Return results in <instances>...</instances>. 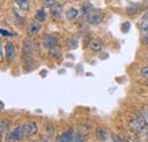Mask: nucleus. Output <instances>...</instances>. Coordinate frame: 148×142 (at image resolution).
Instances as JSON below:
<instances>
[{"label":"nucleus","mask_w":148,"mask_h":142,"mask_svg":"<svg viewBox=\"0 0 148 142\" xmlns=\"http://www.w3.org/2000/svg\"><path fill=\"white\" fill-rule=\"evenodd\" d=\"M147 121L143 115H134L129 122V126L133 132H144L147 128Z\"/></svg>","instance_id":"obj_1"},{"label":"nucleus","mask_w":148,"mask_h":142,"mask_svg":"<svg viewBox=\"0 0 148 142\" xmlns=\"http://www.w3.org/2000/svg\"><path fill=\"white\" fill-rule=\"evenodd\" d=\"M103 20V14L100 10H97V9H92L88 13L87 15V22L89 24H92V25H97L99 24L100 22Z\"/></svg>","instance_id":"obj_2"},{"label":"nucleus","mask_w":148,"mask_h":142,"mask_svg":"<svg viewBox=\"0 0 148 142\" xmlns=\"http://www.w3.org/2000/svg\"><path fill=\"white\" fill-rule=\"evenodd\" d=\"M24 137H25V135H24V132H23V127H22V125H21V126L16 127L13 132H10V133L6 137V141L15 142V141H17V140L23 139Z\"/></svg>","instance_id":"obj_3"},{"label":"nucleus","mask_w":148,"mask_h":142,"mask_svg":"<svg viewBox=\"0 0 148 142\" xmlns=\"http://www.w3.org/2000/svg\"><path fill=\"white\" fill-rule=\"evenodd\" d=\"M22 127H23V132H24L25 137L32 135V134L37 133L38 131V127L36 123H25V124L22 125Z\"/></svg>","instance_id":"obj_4"},{"label":"nucleus","mask_w":148,"mask_h":142,"mask_svg":"<svg viewBox=\"0 0 148 142\" xmlns=\"http://www.w3.org/2000/svg\"><path fill=\"white\" fill-rule=\"evenodd\" d=\"M5 55H6V58L9 61L14 60V58H15V48H14L12 42H7L6 43V46H5Z\"/></svg>","instance_id":"obj_5"},{"label":"nucleus","mask_w":148,"mask_h":142,"mask_svg":"<svg viewBox=\"0 0 148 142\" xmlns=\"http://www.w3.org/2000/svg\"><path fill=\"white\" fill-rule=\"evenodd\" d=\"M56 44H57V39H56L55 36H49V34L45 36V38H43V47L45 48H47V49H54Z\"/></svg>","instance_id":"obj_6"},{"label":"nucleus","mask_w":148,"mask_h":142,"mask_svg":"<svg viewBox=\"0 0 148 142\" xmlns=\"http://www.w3.org/2000/svg\"><path fill=\"white\" fill-rule=\"evenodd\" d=\"M62 12H63V7H62L58 2H55V3L50 7V14L53 15V17L58 18L62 15Z\"/></svg>","instance_id":"obj_7"},{"label":"nucleus","mask_w":148,"mask_h":142,"mask_svg":"<svg viewBox=\"0 0 148 142\" xmlns=\"http://www.w3.org/2000/svg\"><path fill=\"white\" fill-rule=\"evenodd\" d=\"M73 140V131L70 130V131H66L65 133H63L62 135L58 137L57 142H72Z\"/></svg>","instance_id":"obj_8"},{"label":"nucleus","mask_w":148,"mask_h":142,"mask_svg":"<svg viewBox=\"0 0 148 142\" xmlns=\"http://www.w3.org/2000/svg\"><path fill=\"white\" fill-rule=\"evenodd\" d=\"M96 137L99 141H105L107 139V130L105 127H98L96 131Z\"/></svg>","instance_id":"obj_9"},{"label":"nucleus","mask_w":148,"mask_h":142,"mask_svg":"<svg viewBox=\"0 0 148 142\" xmlns=\"http://www.w3.org/2000/svg\"><path fill=\"white\" fill-rule=\"evenodd\" d=\"M40 30V24L37 22H32L27 27V34L29 36H36Z\"/></svg>","instance_id":"obj_10"},{"label":"nucleus","mask_w":148,"mask_h":142,"mask_svg":"<svg viewBox=\"0 0 148 142\" xmlns=\"http://www.w3.org/2000/svg\"><path fill=\"white\" fill-rule=\"evenodd\" d=\"M90 48H91V50L93 51H99V50H101V43H100V41H98L97 39H93L90 41Z\"/></svg>","instance_id":"obj_11"},{"label":"nucleus","mask_w":148,"mask_h":142,"mask_svg":"<svg viewBox=\"0 0 148 142\" xmlns=\"http://www.w3.org/2000/svg\"><path fill=\"white\" fill-rule=\"evenodd\" d=\"M77 14H79V12H77L76 9H74V8H70V9L66 12V18H67L69 20H73V19L76 18Z\"/></svg>","instance_id":"obj_12"},{"label":"nucleus","mask_w":148,"mask_h":142,"mask_svg":"<svg viewBox=\"0 0 148 142\" xmlns=\"http://www.w3.org/2000/svg\"><path fill=\"white\" fill-rule=\"evenodd\" d=\"M15 1L22 10H29V8H30L29 0H15Z\"/></svg>","instance_id":"obj_13"},{"label":"nucleus","mask_w":148,"mask_h":142,"mask_svg":"<svg viewBox=\"0 0 148 142\" xmlns=\"http://www.w3.org/2000/svg\"><path fill=\"white\" fill-rule=\"evenodd\" d=\"M36 18L40 22H43L46 19V14H45V10L43 9H39L36 14Z\"/></svg>","instance_id":"obj_14"},{"label":"nucleus","mask_w":148,"mask_h":142,"mask_svg":"<svg viewBox=\"0 0 148 142\" xmlns=\"http://www.w3.org/2000/svg\"><path fill=\"white\" fill-rule=\"evenodd\" d=\"M76 46H77V42H76L74 39H72V38L67 41V47H69L70 49H75V48H76Z\"/></svg>","instance_id":"obj_15"},{"label":"nucleus","mask_w":148,"mask_h":142,"mask_svg":"<svg viewBox=\"0 0 148 142\" xmlns=\"http://www.w3.org/2000/svg\"><path fill=\"white\" fill-rule=\"evenodd\" d=\"M93 8H92V6L89 3V2H87V3H84L83 5V7H82V12L83 13H89L90 10H92Z\"/></svg>","instance_id":"obj_16"},{"label":"nucleus","mask_w":148,"mask_h":142,"mask_svg":"<svg viewBox=\"0 0 148 142\" xmlns=\"http://www.w3.org/2000/svg\"><path fill=\"white\" fill-rule=\"evenodd\" d=\"M130 26H131V24H130L129 22H125L123 25H122V32H124V33H128L130 30Z\"/></svg>","instance_id":"obj_17"},{"label":"nucleus","mask_w":148,"mask_h":142,"mask_svg":"<svg viewBox=\"0 0 148 142\" xmlns=\"http://www.w3.org/2000/svg\"><path fill=\"white\" fill-rule=\"evenodd\" d=\"M140 26H141V30H143L145 33H148V20H143Z\"/></svg>","instance_id":"obj_18"},{"label":"nucleus","mask_w":148,"mask_h":142,"mask_svg":"<svg viewBox=\"0 0 148 142\" xmlns=\"http://www.w3.org/2000/svg\"><path fill=\"white\" fill-rule=\"evenodd\" d=\"M113 142H129V141L125 140V139H121L117 135H113Z\"/></svg>","instance_id":"obj_19"},{"label":"nucleus","mask_w":148,"mask_h":142,"mask_svg":"<svg viewBox=\"0 0 148 142\" xmlns=\"http://www.w3.org/2000/svg\"><path fill=\"white\" fill-rule=\"evenodd\" d=\"M140 74H141L144 77H147V79H148V66L144 67V68H141V71H140Z\"/></svg>","instance_id":"obj_20"},{"label":"nucleus","mask_w":148,"mask_h":142,"mask_svg":"<svg viewBox=\"0 0 148 142\" xmlns=\"http://www.w3.org/2000/svg\"><path fill=\"white\" fill-rule=\"evenodd\" d=\"M0 33H1L2 36H13V34H12L10 32H8V31H6V30H3V29L0 30Z\"/></svg>","instance_id":"obj_21"},{"label":"nucleus","mask_w":148,"mask_h":142,"mask_svg":"<svg viewBox=\"0 0 148 142\" xmlns=\"http://www.w3.org/2000/svg\"><path fill=\"white\" fill-rule=\"evenodd\" d=\"M43 1H45V6H47V7H49V8L56 2L55 0H43Z\"/></svg>","instance_id":"obj_22"},{"label":"nucleus","mask_w":148,"mask_h":142,"mask_svg":"<svg viewBox=\"0 0 148 142\" xmlns=\"http://www.w3.org/2000/svg\"><path fill=\"white\" fill-rule=\"evenodd\" d=\"M72 142H83V139L81 135H75V137H73Z\"/></svg>","instance_id":"obj_23"},{"label":"nucleus","mask_w":148,"mask_h":142,"mask_svg":"<svg viewBox=\"0 0 148 142\" xmlns=\"http://www.w3.org/2000/svg\"><path fill=\"white\" fill-rule=\"evenodd\" d=\"M5 123H6V122H5L3 119H1V134H3V133H5V128L7 130V125L5 126Z\"/></svg>","instance_id":"obj_24"},{"label":"nucleus","mask_w":148,"mask_h":142,"mask_svg":"<svg viewBox=\"0 0 148 142\" xmlns=\"http://www.w3.org/2000/svg\"><path fill=\"white\" fill-rule=\"evenodd\" d=\"M143 116L145 117V119L147 121V123H148V108H146V109L144 110V114H143Z\"/></svg>","instance_id":"obj_25"},{"label":"nucleus","mask_w":148,"mask_h":142,"mask_svg":"<svg viewBox=\"0 0 148 142\" xmlns=\"http://www.w3.org/2000/svg\"><path fill=\"white\" fill-rule=\"evenodd\" d=\"M143 20H148V10L144 14V16H143Z\"/></svg>","instance_id":"obj_26"},{"label":"nucleus","mask_w":148,"mask_h":142,"mask_svg":"<svg viewBox=\"0 0 148 142\" xmlns=\"http://www.w3.org/2000/svg\"><path fill=\"white\" fill-rule=\"evenodd\" d=\"M39 142H51V140H50V139H48V138H45V139H41Z\"/></svg>","instance_id":"obj_27"},{"label":"nucleus","mask_w":148,"mask_h":142,"mask_svg":"<svg viewBox=\"0 0 148 142\" xmlns=\"http://www.w3.org/2000/svg\"><path fill=\"white\" fill-rule=\"evenodd\" d=\"M0 105H1V109H3V107H5V105H3V102H2V101H1V104H0Z\"/></svg>","instance_id":"obj_28"},{"label":"nucleus","mask_w":148,"mask_h":142,"mask_svg":"<svg viewBox=\"0 0 148 142\" xmlns=\"http://www.w3.org/2000/svg\"><path fill=\"white\" fill-rule=\"evenodd\" d=\"M146 137H147V141H148V132H147V135H146Z\"/></svg>","instance_id":"obj_29"},{"label":"nucleus","mask_w":148,"mask_h":142,"mask_svg":"<svg viewBox=\"0 0 148 142\" xmlns=\"http://www.w3.org/2000/svg\"><path fill=\"white\" fill-rule=\"evenodd\" d=\"M146 43H148V40H147V41H146Z\"/></svg>","instance_id":"obj_30"}]
</instances>
